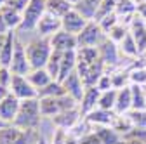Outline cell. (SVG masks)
<instances>
[{
  "label": "cell",
  "mask_w": 146,
  "mask_h": 144,
  "mask_svg": "<svg viewBox=\"0 0 146 144\" xmlns=\"http://www.w3.org/2000/svg\"><path fill=\"white\" fill-rule=\"evenodd\" d=\"M118 49H120V54H122V56H125V57L136 59V57L141 56V54H139V49H137V45H136V42H134V38H132L131 33L118 44Z\"/></svg>",
  "instance_id": "obj_26"
},
{
  "label": "cell",
  "mask_w": 146,
  "mask_h": 144,
  "mask_svg": "<svg viewBox=\"0 0 146 144\" xmlns=\"http://www.w3.org/2000/svg\"><path fill=\"white\" fill-rule=\"evenodd\" d=\"M101 141V144H122V134H118L113 127H96L94 130Z\"/></svg>",
  "instance_id": "obj_25"
},
{
  "label": "cell",
  "mask_w": 146,
  "mask_h": 144,
  "mask_svg": "<svg viewBox=\"0 0 146 144\" xmlns=\"http://www.w3.org/2000/svg\"><path fill=\"white\" fill-rule=\"evenodd\" d=\"M45 9H47V12H50L54 16L63 17L73 9V4L70 0H45Z\"/></svg>",
  "instance_id": "obj_24"
},
{
  "label": "cell",
  "mask_w": 146,
  "mask_h": 144,
  "mask_svg": "<svg viewBox=\"0 0 146 144\" xmlns=\"http://www.w3.org/2000/svg\"><path fill=\"white\" fill-rule=\"evenodd\" d=\"M26 78L30 80V83L36 89V90H40V89L47 87L50 82H52V77L49 75V71L45 68H38V69H31L30 73L26 75Z\"/></svg>",
  "instance_id": "obj_22"
},
{
  "label": "cell",
  "mask_w": 146,
  "mask_h": 144,
  "mask_svg": "<svg viewBox=\"0 0 146 144\" xmlns=\"http://www.w3.org/2000/svg\"><path fill=\"white\" fill-rule=\"evenodd\" d=\"M12 69L9 66H0V85L4 87H11V82H12Z\"/></svg>",
  "instance_id": "obj_38"
},
{
  "label": "cell",
  "mask_w": 146,
  "mask_h": 144,
  "mask_svg": "<svg viewBox=\"0 0 146 144\" xmlns=\"http://www.w3.org/2000/svg\"><path fill=\"white\" fill-rule=\"evenodd\" d=\"M5 38H7V33H0V49L4 47V44H5Z\"/></svg>",
  "instance_id": "obj_43"
},
{
  "label": "cell",
  "mask_w": 146,
  "mask_h": 144,
  "mask_svg": "<svg viewBox=\"0 0 146 144\" xmlns=\"http://www.w3.org/2000/svg\"><path fill=\"white\" fill-rule=\"evenodd\" d=\"M61 56H63V52L52 50L50 57H49V63H47V66H45V69L49 71V75L52 77V80H58V78H59V71H61Z\"/></svg>",
  "instance_id": "obj_32"
},
{
  "label": "cell",
  "mask_w": 146,
  "mask_h": 144,
  "mask_svg": "<svg viewBox=\"0 0 146 144\" xmlns=\"http://www.w3.org/2000/svg\"><path fill=\"white\" fill-rule=\"evenodd\" d=\"M9 89H11V94L16 96L19 101L36 99V97H38V90L30 83V80L25 75H14Z\"/></svg>",
  "instance_id": "obj_6"
},
{
  "label": "cell",
  "mask_w": 146,
  "mask_h": 144,
  "mask_svg": "<svg viewBox=\"0 0 146 144\" xmlns=\"http://www.w3.org/2000/svg\"><path fill=\"white\" fill-rule=\"evenodd\" d=\"M129 33L132 35V38H134V42L139 49V54L144 56L146 54V21L137 16V12H136V16L132 17V21L129 24Z\"/></svg>",
  "instance_id": "obj_10"
},
{
  "label": "cell",
  "mask_w": 146,
  "mask_h": 144,
  "mask_svg": "<svg viewBox=\"0 0 146 144\" xmlns=\"http://www.w3.org/2000/svg\"><path fill=\"white\" fill-rule=\"evenodd\" d=\"M78 144H101V141H99L96 132H89V134H85L84 137L78 139Z\"/></svg>",
  "instance_id": "obj_39"
},
{
  "label": "cell",
  "mask_w": 146,
  "mask_h": 144,
  "mask_svg": "<svg viewBox=\"0 0 146 144\" xmlns=\"http://www.w3.org/2000/svg\"><path fill=\"white\" fill-rule=\"evenodd\" d=\"M38 101H40L42 116H49V118H54L61 115L63 111L73 110V108H78V102L68 94L59 96V97H40Z\"/></svg>",
  "instance_id": "obj_3"
},
{
  "label": "cell",
  "mask_w": 146,
  "mask_h": 144,
  "mask_svg": "<svg viewBox=\"0 0 146 144\" xmlns=\"http://www.w3.org/2000/svg\"><path fill=\"white\" fill-rule=\"evenodd\" d=\"M132 110V90L131 85L117 90V104H115V113L117 115H127Z\"/></svg>",
  "instance_id": "obj_18"
},
{
  "label": "cell",
  "mask_w": 146,
  "mask_h": 144,
  "mask_svg": "<svg viewBox=\"0 0 146 144\" xmlns=\"http://www.w3.org/2000/svg\"><path fill=\"white\" fill-rule=\"evenodd\" d=\"M59 30H61V17L54 16L50 12H45L44 17L38 21V24H36L38 37H45V38H50L52 35H56Z\"/></svg>",
  "instance_id": "obj_13"
},
{
  "label": "cell",
  "mask_w": 146,
  "mask_h": 144,
  "mask_svg": "<svg viewBox=\"0 0 146 144\" xmlns=\"http://www.w3.org/2000/svg\"><path fill=\"white\" fill-rule=\"evenodd\" d=\"M7 125H9V123H5V122H4L2 118H0V130H2L4 127H7Z\"/></svg>",
  "instance_id": "obj_44"
},
{
  "label": "cell",
  "mask_w": 146,
  "mask_h": 144,
  "mask_svg": "<svg viewBox=\"0 0 146 144\" xmlns=\"http://www.w3.org/2000/svg\"><path fill=\"white\" fill-rule=\"evenodd\" d=\"M90 125L94 127H111L115 118H117V113L115 111H108V110H101V108H96L90 113H87L84 116Z\"/></svg>",
  "instance_id": "obj_16"
},
{
  "label": "cell",
  "mask_w": 146,
  "mask_h": 144,
  "mask_svg": "<svg viewBox=\"0 0 146 144\" xmlns=\"http://www.w3.org/2000/svg\"><path fill=\"white\" fill-rule=\"evenodd\" d=\"M96 87L99 89L101 92H106V90H111V89H115V87H113V80H111V75H110L108 71H106V73H104V75H103V77L98 80Z\"/></svg>",
  "instance_id": "obj_37"
},
{
  "label": "cell",
  "mask_w": 146,
  "mask_h": 144,
  "mask_svg": "<svg viewBox=\"0 0 146 144\" xmlns=\"http://www.w3.org/2000/svg\"><path fill=\"white\" fill-rule=\"evenodd\" d=\"M77 50H68V52H63L61 56V71H59V82H63L70 73L77 69Z\"/></svg>",
  "instance_id": "obj_21"
},
{
  "label": "cell",
  "mask_w": 146,
  "mask_h": 144,
  "mask_svg": "<svg viewBox=\"0 0 146 144\" xmlns=\"http://www.w3.org/2000/svg\"><path fill=\"white\" fill-rule=\"evenodd\" d=\"M115 104H117V89L101 92L98 108H101V110H108V111H115Z\"/></svg>",
  "instance_id": "obj_31"
},
{
  "label": "cell",
  "mask_w": 146,
  "mask_h": 144,
  "mask_svg": "<svg viewBox=\"0 0 146 144\" xmlns=\"http://www.w3.org/2000/svg\"><path fill=\"white\" fill-rule=\"evenodd\" d=\"M28 2H30V0H7V4H5V5H9V7H12V9H16V11L23 12V11L26 9Z\"/></svg>",
  "instance_id": "obj_40"
},
{
  "label": "cell",
  "mask_w": 146,
  "mask_h": 144,
  "mask_svg": "<svg viewBox=\"0 0 146 144\" xmlns=\"http://www.w3.org/2000/svg\"><path fill=\"white\" fill-rule=\"evenodd\" d=\"M70 2H71L73 5H75V4H78V2H80V0H70Z\"/></svg>",
  "instance_id": "obj_46"
},
{
  "label": "cell",
  "mask_w": 146,
  "mask_h": 144,
  "mask_svg": "<svg viewBox=\"0 0 146 144\" xmlns=\"http://www.w3.org/2000/svg\"><path fill=\"white\" fill-rule=\"evenodd\" d=\"M64 94H66L64 85L59 80H52L47 87L38 90V99L40 97H59V96H64Z\"/></svg>",
  "instance_id": "obj_27"
},
{
  "label": "cell",
  "mask_w": 146,
  "mask_h": 144,
  "mask_svg": "<svg viewBox=\"0 0 146 144\" xmlns=\"http://www.w3.org/2000/svg\"><path fill=\"white\" fill-rule=\"evenodd\" d=\"M16 31H9L4 47L0 49V66H9L12 63V56H14V47H16Z\"/></svg>",
  "instance_id": "obj_20"
},
{
  "label": "cell",
  "mask_w": 146,
  "mask_h": 144,
  "mask_svg": "<svg viewBox=\"0 0 146 144\" xmlns=\"http://www.w3.org/2000/svg\"><path fill=\"white\" fill-rule=\"evenodd\" d=\"M101 2L103 0H80L78 4L73 5V9H75L78 14H82L87 21H94L96 19V14L101 7Z\"/></svg>",
  "instance_id": "obj_19"
},
{
  "label": "cell",
  "mask_w": 146,
  "mask_h": 144,
  "mask_svg": "<svg viewBox=\"0 0 146 144\" xmlns=\"http://www.w3.org/2000/svg\"><path fill=\"white\" fill-rule=\"evenodd\" d=\"M117 4H118V0H103V2H101V7H99V11H98V14H96V19H94V21L103 19L104 16L115 14V11H117Z\"/></svg>",
  "instance_id": "obj_35"
},
{
  "label": "cell",
  "mask_w": 146,
  "mask_h": 144,
  "mask_svg": "<svg viewBox=\"0 0 146 144\" xmlns=\"http://www.w3.org/2000/svg\"><path fill=\"white\" fill-rule=\"evenodd\" d=\"M38 144H45V142H44V141H38Z\"/></svg>",
  "instance_id": "obj_49"
},
{
  "label": "cell",
  "mask_w": 146,
  "mask_h": 144,
  "mask_svg": "<svg viewBox=\"0 0 146 144\" xmlns=\"http://www.w3.org/2000/svg\"><path fill=\"white\" fill-rule=\"evenodd\" d=\"M118 21H120V19H118V16H117V14H110V16H104L103 19H99V21H96V23L101 26V30L104 31V35H108L110 30H111Z\"/></svg>",
  "instance_id": "obj_36"
},
{
  "label": "cell",
  "mask_w": 146,
  "mask_h": 144,
  "mask_svg": "<svg viewBox=\"0 0 146 144\" xmlns=\"http://www.w3.org/2000/svg\"><path fill=\"white\" fill-rule=\"evenodd\" d=\"M98 50H99V59L104 63V66H106V71L110 69V68H115V66H118L120 64V49H118V44H115L113 40H110L108 37L99 44V47H98Z\"/></svg>",
  "instance_id": "obj_7"
},
{
  "label": "cell",
  "mask_w": 146,
  "mask_h": 144,
  "mask_svg": "<svg viewBox=\"0 0 146 144\" xmlns=\"http://www.w3.org/2000/svg\"><path fill=\"white\" fill-rule=\"evenodd\" d=\"M61 83L64 85L66 94H68V96H71L77 102H80V101H82L84 92H85V89H87V87H85V83H84L82 77L77 73V69L73 71V73H70V75L61 82Z\"/></svg>",
  "instance_id": "obj_11"
},
{
  "label": "cell",
  "mask_w": 146,
  "mask_h": 144,
  "mask_svg": "<svg viewBox=\"0 0 146 144\" xmlns=\"http://www.w3.org/2000/svg\"><path fill=\"white\" fill-rule=\"evenodd\" d=\"M104 38H106V35L96 21H89L85 28L77 35L78 47H99V44Z\"/></svg>",
  "instance_id": "obj_5"
},
{
  "label": "cell",
  "mask_w": 146,
  "mask_h": 144,
  "mask_svg": "<svg viewBox=\"0 0 146 144\" xmlns=\"http://www.w3.org/2000/svg\"><path fill=\"white\" fill-rule=\"evenodd\" d=\"M146 0H136V4H144Z\"/></svg>",
  "instance_id": "obj_47"
},
{
  "label": "cell",
  "mask_w": 146,
  "mask_h": 144,
  "mask_svg": "<svg viewBox=\"0 0 146 144\" xmlns=\"http://www.w3.org/2000/svg\"><path fill=\"white\" fill-rule=\"evenodd\" d=\"M82 111H80V108H73V110H68V111H63L61 115L58 116H54L52 122L54 125H56L58 129H63V130H71L75 125L82 120Z\"/></svg>",
  "instance_id": "obj_15"
},
{
  "label": "cell",
  "mask_w": 146,
  "mask_h": 144,
  "mask_svg": "<svg viewBox=\"0 0 146 144\" xmlns=\"http://www.w3.org/2000/svg\"><path fill=\"white\" fill-rule=\"evenodd\" d=\"M11 69L14 75H28L31 71L28 56H26V45L16 38V47H14V56H12V63H11Z\"/></svg>",
  "instance_id": "obj_8"
},
{
  "label": "cell",
  "mask_w": 146,
  "mask_h": 144,
  "mask_svg": "<svg viewBox=\"0 0 146 144\" xmlns=\"http://www.w3.org/2000/svg\"><path fill=\"white\" fill-rule=\"evenodd\" d=\"M136 12H137L139 17H143V19L146 21V2L144 4H137V11Z\"/></svg>",
  "instance_id": "obj_41"
},
{
  "label": "cell",
  "mask_w": 146,
  "mask_h": 144,
  "mask_svg": "<svg viewBox=\"0 0 146 144\" xmlns=\"http://www.w3.org/2000/svg\"><path fill=\"white\" fill-rule=\"evenodd\" d=\"M40 101L36 99H26L21 101L19 104V111H17V116L14 120V127L21 129V130H35L40 125Z\"/></svg>",
  "instance_id": "obj_1"
},
{
  "label": "cell",
  "mask_w": 146,
  "mask_h": 144,
  "mask_svg": "<svg viewBox=\"0 0 146 144\" xmlns=\"http://www.w3.org/2000/svg\"><path fill=\"white\" fill-rule=\"evenodd\" d=\"M47 12L45 0H30L26 9L23 11V21L19 26V31H33L36 30V24Z\"/></svg>",
  "instance_id": "obj_4"
},
{
  "label": "cell",
  "mask_w": 146,
  "mask_h": 144,
  "mask_svg": "<svg viewBox=\"0 0 146 144\" xmlns=\"http://www.w3.org/2000/svg\"><path fill=\"white\" fill-rule=\"evenodd\" d=\"M129 78H131V85H143L146 87V68L141 66H134L132 69H129Z\"/></svg>",
  "instance_id": "obj_34"
},
{
  "label": "cell",
  "mask_w": 146,
  "mask_h": 144,
  "mask_svg": "<svg viewBox=\"0 0 146 144\" xmlns=\"http://www.w3.org/2000/svg\"><path fill=\"white\" fill-rule=\"evenodd\" d=\"M5 4H7V0H0V9H2V7H4Z\"/></svg>",
  "instance_id": "obj_45"
},
{
  "label": "cell",
  "mask_w": 146,
  "mask_h": 144,
  "mask_svg": "<svg viewBox=\"0 0 146 144\" xmlns=\"http://www.w3.org/2000/svg\"><path fill=\"white\" fill-rule=\"evenodd\" d=\"M21 129L14 127V125H7L0 130V144H16L17 139L21 137Z\"/></svg>",
  "instance_id": "obj_30"
},
{
  "label": "cell",
  "mask_w": 146,
  "mask_h": 144,
  "mask_svg": "<svg viewBox=\"0 0 146 144\" xmlns=\"http://www.w3.org/2000/svg\"><path fill=\"white\" fill-rule=\"evenodd\" d=\"M87 23H89V21L85 19L82 14H78L75 9H71L66 16L61 17V30H64V31H68V33H73V35H78V33L85 28Z\"/></svg>",
  "instance_id": "obj_12"
},
{
  "label": "cell",
  "mask_w": 146,
  "mask_h": 144,
  "mask_svg": "<svg viewBox=\"0 0 146 144\" xmlns=\"http://www.w3.org/2000/svg\"><path fill=\"white\" fill-rule=\"evenodd\" d=\"M9 94H11V89H9V87H4V85H0V101L5 99Z\"/></svg>",
  "instance_id": "obj_42"
},
{
  "label": "cell",
  "mask_w": 146,
  "mask_h": 144,
  "mask_svg": "<svg viewBox=\"0 0 146 144\" xmlns=\"http://www.w3.org/2000/svg\"><path fill=\"white\" fill-rule=\"evenodd\" d=\"M52 54V45H50V38L45 37H36L31 38L26 45V56L30 61L31 69H38V68H45L49 63V57Z\"/></svg>",
  "instance_id": "obj_2"
},
{
  "label": "cell",
  "mask_w": 146,
  "mask_h": 144,
  "mask_svg": "<svg viewBox=\"0 0 146 144\" xmlns=\"http://www.w3.org/2000/svg\"><path fill=\"white\" fill-rule=\"evenodd\" d=\"M143 66H144V68H146V59H144V61H143Z\"/></svg>",
  "instance_id": "obj_48"
},
{
  "label": "cell",
  "mask_w": 146,
  "mask_h": 144,
  "mask_svg": "<svg viewBox=\"0 0 146 144\" xmlns=\"http://www.w3.org/2000/svg\"><path fill=\"white\" fill-rule=\"evenodd\" d=\"M132 90V110L143 111L146 110V89L143 85H131Z\"/></svg>",
  "instance_id": "obj_28"
},
{
  "label": "cell",
  "mask_w": 146,
  "mask_h": 144,
  "mask_svg": "<svg viewBox=\"0 0 146 144\" xmlns=\"http://www.w3.org/2000/svg\"><path fill=\"white\" fill-rule=\"evenodd\" d=\"M50 45H52V50L56 52H68V50L78 49V40H77V35L59 30L56 35L50 37Z\"/></svg>",
  "instance_id": "obj_9"
},
{
  "label": "cell",
  "mask_w": 146,
  "mask_h": 144,
  "mask_svg": "<svg viewBox=\"0 0 146 144\" xmlns=\"http://www.w3.org/2000/svg\"><path fill=\"white\" fill-rule=\"evenodd\" d=\"M99 96H101V90H99L98 87H87V89H85L84 97H82V101L78 102V108H80V111H82L84 116L98 108Z\"/></svg>",
  "instance_id": "obj_17"
},
{
  "label": "cell",
  "mask_w": 146,
  "mask_h": 144,
  "mask_svg": "<svg viewBox=\"0 0 146 144\" xmlns=\"http://www.w3.org/2000/svg\"><path fill=\"white\" fill-rule=\"evenodd\" d=\"M19 104H21L19 99L16 96H12V94H9L5 99L0 101V118H2L5 123L12 125L16 116H17V111H19Z\"/></svg>",
  "instance_id": "obj_14"
},
{
  "label": "cell",
  "mask_w": 146,
  "mask_h": 144,
  "mask_svg": "<svg viewBox=\"0 0 146 144\" xmlns=\"http://www.w3.org/2000/svg\"><path fill=\"white\" fill-rule=\"evenodd\" d=\"M77 59H78V63L94 64L99 59V50H98V47H78L77 49Z\"/></svg>",
  "instance_id": "obj_29"
},
{
  "label": "cell",
  "mask_w": 146,
  "mask_h": 144,
  "mask_svg": "<svg viewBox=\"0 0 146 144\" xmlns=\"http://www.w3.org/2000/svg\"><path fill=\"white\" fill-rule=\"evenodd\" d=\"M2 16H4V19H5V24L11 31H16V30H19L21 26V21H23V12L19 11H16L9 5H4L2 7Z\"/></svg>",
  "instance_id": "obj_23"
},
{
  "label": "cell",
  "mask_w": 146,
  "mask_h": 144,
  "mask_svg": "<svg viewBox=\"0 0 146 144\" xmlns=\"http://www.w3.org/2000/svg\"><path fill=\"white\" fill-rule=\"evenodd\" d=\"M127 35H129V26L118 21V23H117L111 30H110V33L106 35V37H108L110 40H113L115 44H120V42L127 37Z\"/></svg>",
  "instance_id": "obj_33"
}]
</instances>
